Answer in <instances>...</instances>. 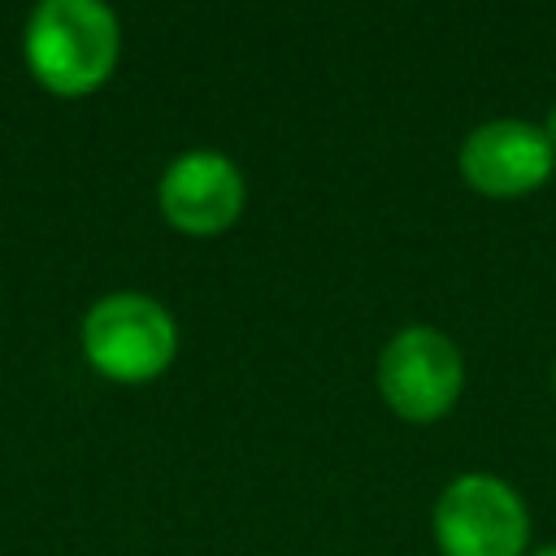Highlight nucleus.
<instances>
[{"mask_svg":"<svg viewBox=\"0 0 556 556\" xmlns=\"http://www.w3.org/2000/svg\"><path fill=\"white\" fill-rule=\"evenodd\" d=\"M122 52L113 9L100 0H43L26 22V65L52 96H87L109 83Z\"/></svg>","mask_w":556,"mask_h":556,"instance_id":"nucleus-1","label":"nucleus"},{"mask_svg":"<svg viewBox=\"0 0 556 556\" xmlns=\"http://www.w3.org/2000/svg\"><path fill=\"white\" fill-rule=\"evenodd\" d=\"M83 356L109 382H152L178 356V326L161 300L113 291L83 317Z\"/></svg>","mask_w":556,"mask_h":556,"instance_id":"nucleus-2","label":"nucleus"},{"mask_svg":"<svg viewBox=\"0 0 556 556\" xmlns=\"http://www.w3.org/2000/svg\"><path fill=\"white\" fill-rule=\"evenodd\" d=\"M430 526L443 556H526L530 543L526 500L486 469L456 473L439 491Z\"/></svg>","mask_w":556,"mask_h":556,"instance_id":"nucleus-3","label":"nucleus"},{"mask_svg":"<svg viewBox=\"0 0 556 556\" xmlns=\"http://www.w3.org/2000/svg\"><path fill=\"white\" fill-rule=\"evenodd\" d=\"M382 404L413 426L439 421L465 391V356L452 334L434 326H404L395 330L374 369Z\"/></svg>","mask_w":556,"mask_h":556,"instance_id":"nucleus-4","label":"nucleus"},{"mask_svg":"<svg viewBox=\"0 0 556 556\" xmlns=\"http://www.w3.org/2000/svg\"><path fill=\"white\" fill-rule=\"evenodd\" d=\"M460 178L491 200H517L539 191L556 169V148L539 122L491 117L460 139Z\"/></svg>","mask_w":556,"mask_h":556,"instance_id":"nucleus-5","label":"nucleus"},{"mask_svg":"<svg viewBox=\"0 0 556 556\" xmlns=\"http://www.w3.org/2000/svg\"><path fill=\"white\" fill-rule=\"evenodd\" d=\"M156 204L174 230L208 239V235L230 230L243 217L248 182L230 156L195 148L165 165V174L156 182Z\"/></svg>","mask_w":556,"mask_h":556,"instance_id":"nucleus-6","label":"nucleus"},{"mask_svg":"<svg viewBox=\"0 0 556 556\" xmlns=\"http://www.w3.org/2000/svg\"><path fill=\"white\" fill-rule=\"evenodd\" d=\"M539 126H543V135H547V139H552V148H556V109H552V113H547V122H539Z\"/></svg>","mask_w":556,"mask_h":556,"instance_id":"nucleus-7","label":"nucleus"},{"mask_svg":"<svg viewBox=\"0 0 556 556\" xmlns=\"http://www.w3.org/2000/svg\"><path fill=\"white\" fill-rule=\"evenodd\" d=\"M526 556H556V543H547V547H539V552H526Z\"/></svg>","mask_w":556,"mask_h":556,"instance_id":"nucleus-8","label":"nucleus"},{"mask_svg":"<svg viewBox=\"0 0 556 556\" xmlns=\"http://www.w3.org/2000/svg\"><path fill=\"white\" fill-rule=\"evenodd\" d=\"M552 391H556V365H552Z\"/></svg>","mask_w":556,"mask_h":556,"instance_id":"nucleus-9","label":"nucleus"}]
</instances>
